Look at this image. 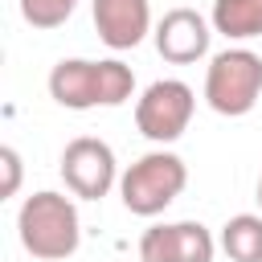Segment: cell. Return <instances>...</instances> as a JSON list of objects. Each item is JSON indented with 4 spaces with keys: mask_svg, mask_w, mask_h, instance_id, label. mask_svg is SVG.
Wrapping results in <instances>:
<instances>
[{
    "mask_svg": "<svg viewBox=\"0 0 262 262\" xmlns=\"http://www.w3.org/2000/svg\"><path fill=\"white\" fill-rule=\"evenodd\" d=\"M135 94V74L119 57L86 61V57H61L49 70V98L66 111H90V106H123Z\"/></svg>",
    "mask_w": 262,
    "mask_h": 262,
    "instance_id": "cell-1",
    "label": "cell"
},
{
    "mask_svg": "<svg viewBox=\"0 0 262 262\" xmlns=\"http://www.w3.org/2000/svg\"><path fill=\"white\" fill-rule=\"evenodd\" d=\"M16 233L20 246L41 258V262H61L78 250L82 242V221H78V205L61 192H33L25 196L20 213H16Z\"/></svg>",
    "mask_w": 262,
    "mask_h": 262,
    "instance_id": "cell-2",
    "label": "cell"
},
{
    "mask_svg": "<svg viewBox=\"0 0 262 262\" xmlns=\"http://www.w3.org/2000/svg\"><path fill=\"white\" fill-rule=\"evenodd\" d=\"M188 184V168L176 151H147L139 156L123 176H119V196L127 205V213L135 217H156L164 213Z\"/></svg>",
    "mask_w": 262,
    "mask_h": 262,
    "instance_id": "cell-3",
    "label": "cell"
},
{
    "mask_svg": "<svg viewBox=\"0 0 262 262\" xmlns=\"http://www.w3.org/2000/svg\"><path fill=\"white\" fill-rule=\"evenodd\" d=\"M205 98L217 115H250L262 98V57L254 49H221L205 70Z\"/></svg>",
    "mask_w": 262,
    "mask_h": 262,
    "instance_id": "cell-4",
    "label": "cell"
},
{
    "mask_svg": "<svg viewBox=\"0 0 262 262\" xmlns=\"http://www.w3.org/2000/svg\"><path fill=\"white\" fill-rule=\"evenodd\" d=\"M192 111H196L192 86L180 82V78H160V82H151L139 94V102H135V127L151 143H176L188 131Z\"/></svg>",
    "mask_w": 262,
    "mask_h": 262,
    "instance_id": "cell-5",
    "label": "cell"
},
{
    "mask_svg": "<svg viewBox=\"0 0 262 262\" xmlns=\"http://www.w3.org/2000/svg\"><path fill=\"white\" fill-rule=\"evenodd\" d=\"M115 176H119V164H115V151H111L106 139L78 135V139L66 143V151H61V180H66V188L74 196L102 201L111 192Z\"/></svg>",
    "mask_w": 262,
    "mask_h": 262,
    "instance_id": "cell-6",
    "label": "cell"
},
{
    "mask_svg": "<svg viewBox=\"0 0 262 262\" xmlns=\"http://www.w3.org/2000/svg\"><path fill=\"white\" fill-rule=\"evenodd\" d=\"M213 233L201 221L151 225L139 237V262H213Z\"/></svg>",
    "mask_w": 262,
    "mask_h": 262,
    "instance_id": "cell-7",
    "label": "cell"
},
{
    "mask_svg": "<svg viewBox=\"0 0 262 262\" xmlns=\"http://www.w3.org/2000/svg\"><path fill=\"white\" fill-rule=\"evenodd\" d=\"M209 25L196 8H172L164 12V20L156 25V49L164 61L172 66H192L209 53Z\"/></svg>",
    "mask_w": 262,
    "mask_h": 262,
    "instance_id": "cell-8",
    "label": "cell"
},
{
    "mask_svg": "<svg viewBox=\"0 0 262 262\" xmlns=\"http://www.w3.org/2000/svg\"><path fill=\"white\" fill-rule=\"evenodd\" d=\"M94 29L98 41L111 49H135L151 33V4L147 0H94Z\"/></svg>",
    "mask_w": 262,
    "mask_h": 262,
    "instance_id": "cell-9",
    "label": "cell"
},
{
    "mask_svg": "<svg viewBox=\"0 0 262 262\" xmlns=\"http://www.w3.org/2000/svg\"><path fill=\"white\" fill-rule=\"evenodd\" d=\"M213 29L229 41L262 37V0H213Z\"/></svg>",
    "mask_w": 262,
    "mask_h": 262,
    "instance_id": "cell-10",
    "label": "cell"
},
{
    "mask_svg": "<svg viewBox=\"0 0 262 262\" xmlns=\"http://www.w3.org/2000/svg\"><path fill=\"white\" fill-rule=\"evenodd\" d=\"M221 250L233 262H262V217L237 213L221 225Z\"/></svg>",
    "mask_w": 262,
    "mask_h": 262,
    "instance_id": "cell-11",
    "label": "cell"
},
{
    "mask_svg": "<svg viewBox=\"0 0 262 262\" xmlns=\"http://www.w3.org/2000/svg\"><path fill=\"white\" fill-rule=\"evenodd\" d=\"M78 0H20V16L33 29H61L74 16Z\"/></svg>",
    "mask_w": 262,
    "mask_h": 262,
    "instance_id": "cell-12",
    "label": "cell"
},
{
    "mask_svg": "<svg viewBox=\"0 0 262 262\" xmlns=\"http://www.w3.org/2000/svg\"><path fill=\"white\" fill-rule=\"evenodd\" d=\"M0 168H4L0 196H16V188H20V151L16 147H0Z\"/></svg>",
    "mask_w": 262,
    "mask_h": 262,
    "instance_id": "cell-13",
    "label": "cell"
},
{
    "mask_svg": "<svg viewBox=\"0 0 262 262\" xmlns=\"http://www.w3.org/2000/svg\"><path fill=\"white\" fill-rule=\"evenodd\" d=\"M258 205H262V176H258Z\"/></svg>",
    "mask_w": 262,
    "mask_h": 262,
    "instance_id": "cell-14",
    "label": "cell"
}]
</instances>
